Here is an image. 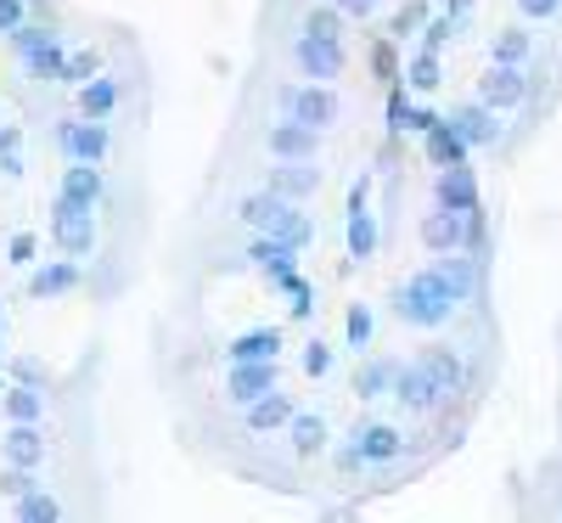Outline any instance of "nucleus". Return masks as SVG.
I'll list each match as a JSON object with an SVG mask.
<instances>
[{"instance_id": "nucleus-1", "label": "nucleus", "mask_w": 562, "mask_h": 523, "mask_svg": "<svg viewBox=\"0 0 562 523\" xmlns=\"http://www.w3.org/2000/svg\"><path fill=\"white\" fill-rule=\"evenodd\" d=\"M450 310H456V293H450V281H445L434 265H428V270H411L400 288H394V315H400L405 326H416V332L445 326Z\"/></svg>"}, {"instance_id": "nucleus-2", "label": "nucleus", "mask_w": 562, "mask_h": 523, "mask_svg": "<svg viewBox=\"0 0 562 523\" xmlns=\"http://www.w3.org/2000/svg\"><path fill=\"white\" fill-rule=\"evenodd\" d=\"M52 243H57V254H68V259H90L97 254V243H102V231H97V209H85V203H68L63 192L52 198Z\"/></svg>"}, {"instance_id": "nucleus-3", "label": "nucleus", "mask_w": 562, "mask_h": 523, "mask_svg": "<svg viewBox=\"0 0 562 523\" xmlns=\"http://www.w3.org/2000/svg\"><path fill=\"white\" fill-rule=\"evenodd\" d=\"M276 102L288 119L310 124V130H333L344 119V102H338V90L333 85H321V79H304V85H281L276 90Z\"/></svg>"}, {"instance_id": "nucleus-4", "label": "nucleus", "mask_w": 562, "mask_h": 523, "mask_svg": "<svg viewBox=\"0 0 562 523\" xmlns=\"http://www.w3.org/2000/svg\"><path fill=\"white\" fill-rule=\"evenodd\" d=\"M344 243H349V259H355V265L378 259V248H383L378 214H371V175H360V180L349 186V209H344Z\"/></svg>"}, {"instance_id": "nucleus-5", "label": "nucleus", "mask_w": 562, "mask_h": 523, "mask_svg": "<svg viewBox=\"0 0 562 523\" xmlns=\"http://www.w3.org/2000/svg\"><path fill=\"white\" fill-rule=\"evenodd\" d=\"M57 147L68 164H108V147H113V135H108V119H63L57 124Z\"/></svg>"}, {"instance_id": "nucleus-6", "label": "nucleus", "mask_w": 562, "mask_h": 523, "mask_svg": "<svg viewBox=\"0 0 562 523\" xmlns=\"http://www.w3.org/2000/svg\"><path fill=\"white\" fill-rule=\"evenodd\" d=\"M293 68H299L304 79H321V85H333V79H344V68H349V52H344V40L299 34V40H293Z\"/></svg>"}, {"instance_id": "nucleus-7", "label": "nucleus", "mask_w": 562, "mask_h": 523, "mask_svg": "<svg viewBox=\"0 0 562 523\" xmlns=\"http://www.w3.org/2000/svg\"><path fill=\"white\" fill-rule=\"evenodd\" d=\"M529 90H535V79L524 74V63H490L484 79H479V102L495 108V113H512V108L529 102Z\"/></svg>"}, {"instance_id": "nucleus-8", "label": "nucleus", "mask_w": 562, "mask_h": 523, "mask_svg": "<svg viewBox=\"0 0 562 523\" xmlns=\"http://www.w3.org/2000/svg\"><path fill=\"white\" fill-rule=\"evenodd\" d=\"M270 389H281V366L276 360H225V400L237 411L254 405Z\"/></svg>"}, {"instance_id": "nucleus-9", "label": "nucleus", "mask_w": 562, "mask_h": 523, "mask_svg": "<svg viewBox=\"0 0 562 523\" xmlns=\"http://www.w3.org/2000/svg\"><path fill=\"white\" fill-rule=\"evenodd\" d=\"M445 124L467 141V147H501V135H506L501 113L484 108V102H456V108L445 113Z\"/></svg>"}, {"instance_id": "nucleus-10", "label": "nucleus", "mask_w": 562, "mask_h": 523, "mask_svg": "<svg viewBox=\"0 0 562 523\" xmlns=\"http://www.w3.org/2000/svg\"><path fill=\"white\" fill-rule=\"evenodd\" d=\"M265 186L288 203H310L321 192V169L315 158H276V169H265Z\"/></svg>"}, {"instance_id": "nucleus-11", "label": "nucleus", "mask_w": 562, "mask_h": 523, "mask_svg": "<svg viewBox=\"0 0 562 523\" xmlns=\"http://www.w3.org/2000/svg\"><path fill=\"white\" fill-rule=\"evenodd\" d=\"M79 281H85V270H79V259H52V265H29V299L34 304H52V299H68V293H79Z\"/></svg>"}, {"instance_id": "nucleus-12", "label": "nucleus", "mask_w": 562, "mask_h": 523, "mask_svg": "<svg viewBox=\"0 0 562 523\" xmlns=\"http://www.w3.org/2000/svg\"><path fill=\"white\" fill-rule=\"evenodd\" d=\"M434 209H450V214H473V209H484L473 164H450V169H439V180H434Z\"/></svg>"}, {"instance_id": "nucleus-13", "label": "nucleus", "mask_w": 562, "mask_h": 523, "mask_svg": "<svg viewBox=\"0 0 562 523\" xmlns=\"http://www.w3.org/2000/svg\"><path fill=\"white\" fill-rule=\"evenodd\" d=\"M349 439H355V450H360L366 467H394L405 456V434H400L394 422H360Z\"/></svg>"}, {"instance_id": "nucleus-14", "label": "nucleus", "mask_w": 562, "mask_h": 523, "mask_svg": "<svg viewBox=\"0 0 562 523\" xmlns=\"http://www.w3.org/2000/svg\"><path fill=\"white\" fill-rule=\"evenodd\" d=\"M389 400H400L405 411H416V416H428V411H439L445 405V394H439V383L428 371H422L416 360H405L400 371H394V389H389Z\"/></svg>"}, {"instance_id": "nucleus-15", "label": "nucleus", "mask_w": 562, "mask_h": 523, "mask_svg": "<svg viewBox=\"0 0 562 523\" xmlns=\"http://www.w3.org/2000/svg\"><path fill=\"white\" fill-rule=\"evenodd\" d=\"M293 416H299V400L288 389H270L254 405H243V427H248V434H288Z\"/></svg>"}, {"instance_id": "nucleus-16", "label": "nucleus", "mask_w": 562, "mask_h": 523, "mask_svg": "<svg viewBox=\"0 0 562 523\" xmlns=\"http://www.w3.org/2000/svg\"><path fill=\"white\" fill-rule=\"evenodd\" d=\"M0 461L12 467H45V422H7V434H0Z\"/></svg>"}, {"instance_id": "nucleus-17", "label": "nucleus", "mask_w": 562, "mask_h": 523, "mask_svg": "<svg viewBox=\"0 0 562 523\" xmlns=\"http://www.w3.org/2000/svg\"><path fill=\"white\" fill-rule=\"evenodd\" d=\"M265 153L270 158H315L321 153V130L299 124V119H281L265 130Z\"/></svg>"}, {"instance_id": "nucleus-18", "label": "nucleus", "mask_w": 562, "mask_h": 523, "mask_svg": "<svg viewBox=\"0 0 562 523\" xmlns=\"http://www.w3.org/2000/svg\"><path fill=\"white\" fill-rule=\"evenodd\" d=\"M434 270L450 281V293H456V304H467L479 288H484V259H473L467 248H450V254H439L434 259Z\"/></svg>"}, {"instance_id": "nucleus-19", "label": "nucleus", "mask_w": 562, "mask_h": 523, "mask_svg": "<svg viewBox=\"0 0 562 523\" xmlns=\"http://www.w3.org/2000/svg\"><path fill=\"white\" fill-rule=\"evenodd\" d=\"M416 366H422V371L434 377V383H439V394H445V400L467 389V360H461V355H456L450 344H428V349L416 355Z\"/></svg>"}, {"instance_id": "nucleus-20", "label": "nucleus", "mask_w": 562, "mask_h": 523, "mask_svg": "<svg viewBox=\"0 0 562 523\" xmlns=\"http://www.w3.org/2000/svg\"><path fill=\"white\" fill-rule=\"evenodd\" d=\"M281 349H288V332L281 326H248L225 344V360H281Z\"/></svg>"}, {"instance_id": "nucleus-21", "label": "nucleus", "mask_w": 562, "mask_h": 523, "mask_svg": "<svg viewBox=\"0 0 562 523\" xmlns=\"http://www.w3.org/2000/svg\"><path fill=\"white\" fill-rule=\"evenodd\" d=\"M265 281H276V276H288V270H299V248H288L281 236H265V231H254V243H248V254H243Z\"/></svg>"}, {"instance_id": "nucleus-22", "label": "nucleus", "mask_w": 562, "mask_h": 523, "mask_svg": "<svg viewBox=\"0 0 562 523\" xmlns=\"http://www.w3.org/2000/svg\"><path fill=\"white\" fill-rule=\"evenodd\" d=\"M57 192L68 198V203H85V209H97L102 198H108V175H102V164H68L63 169V186Z\"/></svg>"}, {"instance_id": "nucleus-23", "label": "nucleus", "mask_w": 562, "mask_h": 523, "mask_svg": "<svg viewBox=\"0 0 562 523\" xmlns=\"http://www.w3.org/2000/svg\"><path fill=\"white\" fill-rule=\"evenodd\" d=\"M394 371H400V360H389V355L360 360L355 377H349V394H355V400H383V394L394 389Z\"/></svg>"}, {"instance_id": "nucleus-24", "label": "nucleus", "mask_w": 562, "mask_h": 523, "mask_svg": "<svg viewBox=\"0 0 562 523\" xmlns=\"http://www.w3.org/2000/svg\"><path fill=\"white\" fill-rule=\"evenodd\" d=\"M288 209H293L288 198H276L270 186H259V192H248V198L237 203V220H243L248 231H276L281 220H288Z\"/></svg>"}, {"instance_id": "nucleus-25", "label": "nucleus", "mask_w": 562, "mask_h": 523, "mask_svg": "<svg viewBox=\"0 0 562 523\" xmlns=\"http://www.w3.org/2000/svg\"><path fill=\"white\" fill-rule=\"evenodd\" d=\"M288 445H293L299 461H310V456H321L326 445H333V427H326V416H315V411H299L288 422Z\"/></svg>"}, {"instance_id": "nucleus-26", "label": "nucleus", "mask_w": 562, "mask_h": 523, "mask_svg": "<svg viewBox=\"0 0 562 523\" xmlns=\"http://www.w3.org/2000/svg\"><path fill=\"white\" fill-rule=\"evenodd\" d=\"M400 79H405V90H411V97H434V90L445 85V52H422V45H416Z\"/></svg>"}, {"instance_id": "nucleus-27", "label": "nucleus", "mask_w": 562, "mask_h": 523, "mask_svg": "<svg viewBox=\"0 0 562 523\" xmlns=\"http://www.w3.org/2000/svg\"><path fill=\"white\" fill-rule=\"evenodd\" d=\"M416 236H422V248L428 254H450V248H461V214H450V209H434V214H422V225H416Z\"/></svg>"}, {"instance_id": "nucleus-28", "label": "nucleus", "mask_w": 562, "mask_h": 523, "mask_svg": "<svg viewBox=\"0 0 562 523\" xmlns=\"http://www.w3.org/2000/svg\"><path fill=\"white\" fill-rule=\"evenodd\" d=\"M422 153H428L434 169H450V164H467V158H473V147H467V141H461L445 119H439L428 135H422Z\"/></svg>"}, {"instance_id": "nucleus-29", "label": "nucleus", "mask_w": 562, "mask_h": 523, "mask_svg": "<svg viewBox=\"0 0 562 523\" xmlns=\"http://www.w3.org/2000/svg\"><path fill=\"white\" fill-rule=\"evenodd\" d=\"M79 113L85 119H113L119 113V79L113 74H97L79 85Z\"/></svg>"}, {"instance_id": "nucleus-30", "label": "nucleus", "mask_w": 562, "mask_h": 523, "mask_svg": "<svg viewBox=\"0 0 562 523\" xmlns=\"http://www.w3.org/2000/svg\"><path fill=\"white\" fill-rule=\"evenodd\" d=\"M0 416L7 422H45V389H29V383L0 389Z\"/></svg>"}, {"instance_id": "nucleus-31", "label": "nucleus", "mask_w": 562, "mask_h": 523, "mask_svg": "<svg viewBox=\"0 0 562 523\" xmlns=\"http://www.w3.org/2000/svg\"><path fill=\"white\" fill-rule=\"evenodd\" d=\"M23 68L34 74V79H45V85H63V74H68V52H63V40L52 34V40H40L34 52L23 57Z\"/></svg>"}, {"instance_id": "nucleus-32", "label": "nucleus", "mask_w": 562, "mask_h": 523, "mask_svg": "<svg viewBox=\"0 0 562 523\" xmlns=\"http://www.w3.org/2000/svg\"><path fill=\"white\" fill-rule=\"evenodd\" d=\"M12 518H18V523H57V518H63V501L45 490V485H34V490H23V496L12 501Z\"/></svg>"}, {"instance_id": "nucleus-33", "label": "nucleus", "mask_w": 562, "mask_h": 523, "mask_svg": "<svg viewBox=\"0 0 562 523\" xmlns=\"http://www.w3.org/2000/svg\"><path fill=\"white\" fill-rule=\"evenodd\" d=\"M529 52H535V34L518 29V23L490 34V63H529Z\"/></svg>"}, {"instance_id": "nucleus-34", "label": "nucleus", "mask_w": 562, "mask_h": 523, "mask_svg": "<svg viewBox=\"0 0 562 523\" xmlns=\"http://www.w3.org/2000/svg\"><path fill=\"white\" fill-rule=\"evenodd\" d=\"M366 63H371V74H378L383 85H394V79L405 74V63H400V40H394V34H378V40H371V52H366Z\"/></svg>"}, {"instance_id": "nucleus-35", "label": "nucleus", "mask_w": 562, "mask_h": 523, "mask_svg": "<svg viewBox=\"0 0 562 523\" xmlns=\"http://www.w3.org/2000/svg\"><path fill=\"white\" fill-rule=\"evenodd\" d=\"M270 288H276L281 299H288V310H293L299 321H310V315H315V288H310V281H304L299 270H288V276H276Z\"/></svg>"}, {"instance_id": "nucleus-36", "label": "nucleus", "mask_w": 562, "mask_h": 523, "mask_svg": "<svg viewBox=\"0 0 562 523\" xmlns=\"http://www.w3.org/2000/svg\"><path fill=\"white\" fill-rule=\"evenodd\" d=\"M371 338H378V315H371V304H349L344 310V344L360 355V349H371Z\"/></svg>"}, {"instance_id": "nucleus-37", "label": "nucleus", "mask_w": 562, "mask_h": 523, "mask_svg": "<svg viewBox=\"0 0 562 523\" xmlns=\"http://www.w3.org/2000/svg\"><path fill=\"white\" fill-rule=\"evenodd\" d=\"M265 236H281L288 248H299V254H304V248L315 243V220L304 214V203H293V209H288V220H281L276 231H265Z\"/></svg>"}, {"instance_id": "nucleus-38", "label": "nucleus", "mask_w": 562, "mask_h": 523, "mask_svg": "<svg viewBox=\"0 0 562 523\" xmlns=\"http://www.w3.org/2000/svg\"><path fill=\"white\" fill-rule=\"evenodd\" d=\"M304 34H321V40H344L349 34V18L333 7V0H321V7L304 12Z\"/></svg>"}, {"instance_id": "nucleus-39", "label": "nucleus", "mask_w": 562, "mask_h": 523, "mask_svg": "<svg viewBox=\"0 0 562 523\" xmlns=\"http://www.w3.org/2000/svg\"><path fill=\"white\" fill-rule=\"evenodd\" d=\"M434 18V7H428V0H400V12L389 18V29L383 34H394L400 45L411 40V34H422V23H428Z\"/></svg>"}, {"instance_id": "nucleus-40", "label": "nucleus", "mask_w": 562, "mask_h": 523, "mask_svg": "<svg viewBox=\"0 0 562 523\" xmlns=\"http://www.w3.org/2000/svg\"><path fill=\"white\" fill-rule=\"evenodd\" d=\"M7 377H12V383H29V389H52V366H45L40 355H12Z\"/></svg>"}, {"instance_id": "nucleus-41", "label": "nucleus", "mask_w": 562, "mask_h": 523, "mask_svg": "<svg viewBox=\"0 0 562 523\" xmlns=\"http://www.w3.org/2000/svg\"><path fill=\"white\" fill-rule=\"evenodd\" d=\"M0 175L7 180L23 175V130L18 124H0Z\"/></svg>"}, {"instance_id": "nucleus-42", "label": "nucleus", "mask_w": 562, "mask_h": 523, "mask_svg": "<svg viewBox=\"0 0 562 523\" xmlns=\"http://www.w3.org/2000/svg\"><path fill=\"white\" fill-rule=\"evenodd\" d=\"M456 29H461V18H450V12H434L428 23H422V52H445V45L456 40Z\"/></svg>"}, {"instance_id": "nucleus-43", "label": "nucleus", "mask_w": 562, "mask_h": 523, "mask_svg": "<svg viewBox=\"0 0 562 523\" xmlns=\"http://www.w3.org/2000/svg\"><path fill=\"white\" fill-rule=\"evenodd\" d=\"M97 74H108L102 68V52H68V74H63V85H85V79H97Z\"/></svg>"}, {"instance_id": "nucleus-44", "label": "nucleus", "mask_w": 562, "mask_h": 523, "mask_svg": "<svg viewBox=\"0 0 562 523\" xmlns=\"http://www.w3.org/2000/svg\"><path fill=\"white\" fill-rule=\"evenodd\" d=\"M40 479H34V467H12V461H0V496L7 501H18L23 490H34Z\"/></svg>"}, {"instance_id": "nucleus-45", "label": "nucleus", "mask_w": 562, "mask_h": 523, "mask_svg": "<svg viewBox=\"0 0 562 523\" xmlns=\"http://www.w3.org/2000/svg\"><path fill=\"white\" fill-rule=\"evenodd\" d=\"M383 90H389V108H383L389 135H400V124H405V113H411V90H405V79H394V85H383Z\"/></svg>"}, {"instance_id": "nucleus-46", "label": "nucleus", "mask_w": 562, "mask_h": 523, "mask_svg": "<svg viewBox=\"0 0 562 523\" xmlns=\"http://www.w3.org/2000/svg\"><path fill=\"white\" fill-rule=\"evenodd\" d=\"M439 119H445L439 108H428V102H411V113H405V124H400V135H428V130H434Z\"/></svg>"}, {"instance_id": "nucleus-47", "label": "nucleus", "mask_w": 562, "mask_h": 523, "mask_svg": "<svg viewBox=\"0 0 562 523\" xmlns=\"http://www.w3.org/2000/svg\"><path fill=\"white\" fill-rule=\"evenodd\" d=\"M52 34H57V29H45V23H23V29H12L7 40H12V52H18V57H29L34 45H40V40H52Z\"/></svg>"}, {"instance_id": "nucleus-48", "label": "nucleus", "mask_w": 562, "mask_h": 523, "mask_svg": "<svg viewBox=\"0 0 562 523\" xmlns=\"http://www.w3.org/2000/svg\"><path fill=\"white\" fill-rule=\"evenodd\" d=\"M304 371H310L315 383H321V377L333 371V344H321V338H310V344H304Z\"/></svg>"}, {"instance_id": "nucleus-49", "label": "nucleus", "mask_w": 562, "mask_h": 523, "mask_svg": "<svg viewBox=\"0 0 562 523\" xmlns=\"http://www.w3.org/2000/svg\"><path fill=\"white\" fill-rule=\"evenodd\" d=\"M34 254H40V236H34V231H18L12 243H7V259H12V265H23V270L34 265Z\"/></svg>"}, {"instance_id": "nucleus-50", "label": "nucleus", "mask_w": 562, "mask_h": 523, "mask_svg": "<svg viewBox=\"0 0 562 523\" xmlns=\"http://www.w3.org/2000/svg\"><path fill=\"white\" fill-rule=\"evenodd\" d=\"M333 467L344 472V479H355V472H366V461H360V450H355V439H344V445L333 450Z\"/></svg>"}, {"instance_id": "nucleus-51", "label": "nucleus", "mask_w": 562, "mask_h": 523, "mask_svg": "<svg viewBox=\"0 0 562 523\" xmlns=\"http://www.w3.org/2000/svg\"><path fill=\"white\" fill-rule=\"evenodd\" d=\"M29 23V0H0V34H12Z\"/></svg>"}, {"instance_id": "nucleus-52", "label": "nucleus", "mask_w": 562, "mask_h": 523, "mask_svg": "<svg viewBox=\"0 0 562 523\" xmlns=\"http://www.w3.org/2000/svg\"><path fill=\"white\" fill-rule=\"evenodd\" d=\"M518 12H524V18H540V23H551V18L562 12V0H518Z\"/></svg>"}, {"instance_id": "nucleus-53", "label": "nucleus", "mask_w": 562, "mask_h": 523, "mask_svg": "<svg viewBox=\"0 0 562 523\" xmlns=\"http://www.w3.org/2000/svg\"><path fill=\"white\" fill-rule=\"evenodd\" d=\"M333 7H338L344 18H360V23H366L371 12H378V0H333Z\"/></svg>"}, {"instance_id": "nucleus-54", "label": "nucleus", "mask_w": 562, "mask_h": 523, "mask_svg": "<svg viewBox=\"0 0 562 523\" xmlns=\"http://www.w3.org/2000/svg\"><path fill=\"white\" fill-rule=\"evenodd\" d=\"M473 7H479V0H445V12H450V18H467Z\"/></svg>"}, {"instance_id": "nucleus-55", "label": "nucleus", "mask_w": 562, "mask_h": 523, "mask_svg": "<svg viewBox=\"0 0 562 523\" xmlns=\"http://www.w3.org/2000/svg\"><path fill=\"white\" fill-rule=\"evenodd\" d=\"M0 349H7V310H0Z\"/></svg>"}, {"instance_id": "nucleus-56", "label": "nucleus", "mask_w": 562, "mask_h": 523, "mask_svg": "<svg viewBox=\"0 0 562 523\" xmlns=\"http://www.w3.org/2000/svg\"><path fill=\"white\" fill-rule=\"evenodd\" d=\"M0 377H7V371H0Z\"/></svg>"}]
</instances>
